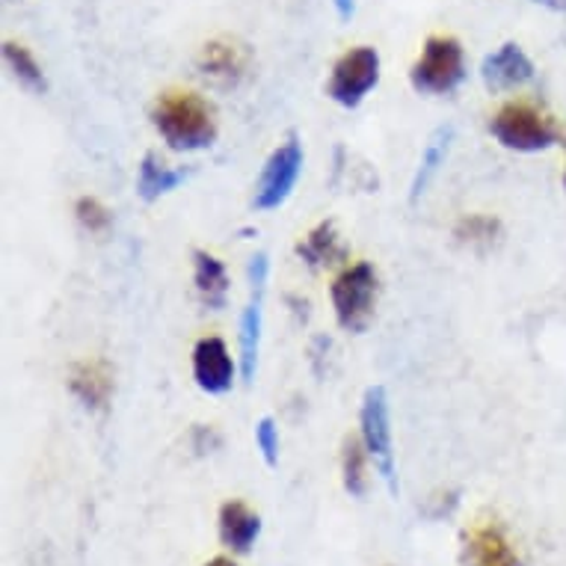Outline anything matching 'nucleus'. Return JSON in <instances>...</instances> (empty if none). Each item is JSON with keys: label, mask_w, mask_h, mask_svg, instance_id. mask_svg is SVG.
<instances>
[{"label": "nucleus", "mask_w": 566, "mask_h": 566, "mask_svg": "<svg viewBox=\"0 0 566 566\" xmlns=\"http://www.w3.org/2000/svg\"><path fill=\"white\" fill-rule=\"evenodd\" d=\"M151 125L172 151L211 149L217 139V119L202 95L169 90L151 107Z\"/></svg>", "instance_id": "f257e3e1"}, {"label": "nucleus", "mask_w": 566, "mask_h": 566, "mask_svg": "<svg viewBox=\"0 0 566 566\" xmlns=\"http://www.w3.org/2000/svg\"><path fill=\"white\" fill-rule=\"evenodd\" d=\"M490 134L502 149L516 151V155H539V151L555 149L564 139L555 116H548L543 107L534 102H522V98L502 104L495 111L490 119Z\"/></svg>", "instance_id": "f03ea898"}, {"label": "nucleus", "mask_w": 566, "mask_h": 566, "mask_svg": "<svg viewBox=\"0 0 566 566\" xmlns=\"http://www.w3.org/2000/svg\"><path fill=\"white\" fill-rule=\"evenodd\" d=\"M463 81L465 54L454 36H430L409 69V84L418 95H451Z\"/></svg>", "instance_id": "7ed1b4c3"}, {"label": "nucleus", "mask_w": 566, "mask_h": 566, "mask_svg": "<svg viewBox=\"0 0 566 566\" xmlns=\"http://www.w3.org/2000/svg\"><path fill=\"white\" fill-rule=\"evenodd\" d=\"M377 270L368 261H356L333 279V297L335 321L342 326L344 333L359 335L368 329L374 317V306H377Z\"/></svg>", "instance_id": "20e7f679"}, {"label": "nucleus", "mask_w": 566, "mask_h": 566, "mask_svg": "<svg viewBox=\"0 0 566 566\" xmlns=\"http://www.w3.org/2000/svg\"><path fill=\"white\" fill-rule=\"evenodd\" d=\"M359 437H363L368 457L386 481L391 495H398V465H395V446H391V416L389 395L382 386H371L365 391L359 409Z\"/></svg>", "instance_id": "39448f33"}, {"label": "nucleus", "mask_w": 566, "mask_h": 566, "mask_svg": "<svg viewBox=\"0 0 566 566\" xmlns=\"http://www.w3.org/2000/svg\"><path fill=\"white\" fill-rule=\"evenodd\" d=\"M303 164H306V155H303V143L297 137L279 143L261 167L255 193H252V208L264 214V211H276L289 202L300 181V172H303Z\"/></svg>", "instance_id": "423d86ee"}, {"label": "nucleus", "mask_w": 566, "mask_h": 566, "mask_svg": "<svg viewBox=\"0 0 566 566\" xmlns=\"http://www.w3.org/2000/svg\"><path fill=\"white\" fill-rule=\"evenodd\" d=\"M377 84H380V54H377V48L359 45L335 60L329 81H326V95L335 104L353 111L368 98Z\"/></svg>", "instance_id": "0eeeda50"}, {"label": "nucleus", "mask_w": 566, "mask_h": 566, "mask_svg": "<svg viewBox=\"0 0 566 566\" xmlns=\"http://www.w3.org/2000/svg\"><path fill=\"white\" fill-rule=\"evenodd\" d=\"M537 77V65L516 42H504L492 54L483 56L481 81L490 93H511L522 90Z\"/></svg>", "instance_id": "6e6552de"}, {"label": "nucleus", "mask_w": 566, "mask_h": 566, "mask_svg": "<svg viewBox=\"0 0 566 566\" xmlns=\"http://www.w3.org/2000/svg\"><path fill=\"white\" fill-rule=\"evenodd\" d=\"M193 380L205 395H226L234 386L238 365L232 359V350L223 338L205 335L193 347Z\"/></svg>", "instance_id": "1a4fd4ad"}, {"label": "nucleus", "mask_w": 566, "mask_h": 566, "mask_svg": "<svg viewBox=\"0 0 566 566\" xmlns=\"http://www.w3.org/2000/svg\"><path fill=\"white\" fill-rule=\"evenodd\" d=\"M463 566H525L499 522H478L463 534Z\"/></svg>", "instance_id": "9d476101"}, {"label": "nucleus", "mask_w": 566, "mask_h": 566, "mask_svg": "<svg viewBox=\"0 0 566 566\" xmlns=\"http://www.w3.org/2000/svg\"><path fill=\"white\" fill-rule=\"evenodd\" d=\"M250 54L229 39H214L199 54V72L220 86H238L247 77Z\"/></svg>", "instance_id": "9b49d317"}, {"label": "nucleus", "mask_w": 566, "mask_h": 566, "mask_svg": "<svg viewBox=\"0 0 566 566\" xmlns=\"http://www.w3.org/2000/svg\"><path fill=\"white\" fill-rule=\"evenodd\" d=\"M69 389L86 409H104L113 395V371L104 359H84L72 365Z\"/></svg>", "instance_id": "f8f14e48"}, {"label": "nucleus", "mask_w": 566, "mask_h": 566, "mask_svg": "<svg viewBox=\"0 0 566 566\" xmlns=\"http://www.w3.org/2000/svg\"><path fill=\"white\" fill-rule=\"evenodd\" d=\"M261 534V516L243 502H226L220 507V539L234 555H247Z\"/></svg>", "instance_id": "ddd939ff"}, {"label": "nucleus", "mask_w": 566, "mask_h": 566, "mask_svg": "<svg viewBox=\"0 0 566 566\" xmlns=\"http://www.w3.org/2000/svg\"><path fill=\"white\" fill-rule=\"evenodd\" d=\"M193 285L196 294L208 308H223L229 300V273L217 255L205 250L193 252Z\"/></svg>", "instance_id": "4468645a"}, {"label": "nucleus", "mask_w": 566, "mask_h": 566, "mask_svg": "<svg viewBox=\"0 0 566 566\" xmlns=\"http://www.w3.org/2000/svg\"><path fill=\"white\" fill-rule=\"evenodd\" d=\"M297 255L306 261L308 268H335V264H342L347 259V247L342 243L338 232H335V223L324 220V223H317L312 232L297 243Z\"/></svg>", "instance_id": "2eb2a0df"}, {"label": "nucleus", "mask_w": 566, "mask_h": 566, "mask_svg": "<svg viewBox=\"0 0 566 566\" xmlns=\"http://www.w3.org/2000/svg\"><path fill=\"white\" fill-rule=\"evenodd\" d=\"M252 289V297L241 315V377L243 382L255 380V368H259V350H261V303H264V291Z\"/></svg>", "instance_id": "dca6fc26"}, {"label": "nucleus", "mask_w": 566, "mask_h": 566, "mask_svg": "<svg viewBox=\"0 0 566 566\" xmlns=\"http://www.w3.org/2000/svg\"><path fill=\"white\" fill-rule=\"evenodd\" d=\"M181 181H185V169L167 167L155 151H149L146 158L139 160L137 193L143 202H158L160 196L172 193Z\"/></svg>", "instance_id": "f3484780"}, {"label": "nucleus", "mask_w": 566, "mask_h": 566, "mask_svg": "<svg viewBox=\"0 0 566 566\" xmlns=\"http://www.w3.org/2000/svg\"><path fill=\"white\" fill-rule=\"evenodd\" d=\"M451 143H454V128L433 130V137L428 139V146L421 151V160H418L416 176H412V187H409V199H412V202H418V199L424 196L430 181L439 176V169L446 167Z\"/></svg>", "instance_id": "a211bd4d"}, {"label": "nucleus", "mask_w": 566, "mask_h": 566, "mask_svg": "<svg viewBox=\"0 0 566 566\" xmlns=\"http://www.w3.org/2000/svg\"><path fill=\"white\" fill-rule=\"evenodd\" d=\"M342 478L344 490L363 499L368 492V448L363 437H347L342 446Z\"/></svg>", "instance_id": "6ab92c4d"}, {"label": "nucleus", "mask_w": 566, "mask_h": 566, "mask_svg": "<svg viewBox=\"0 0 566 566\" xmlns=\"http://www.w3.org/2000/svg\"><path fill=\"white\" fill-rule=\"evenodd\" d=\"M3 63L21 86H28L33 93H45V72L28 48L19 45V42H3Z\"/></svg>", "instance_id": "aec40b11"}, {"label": "nucleus", "mask_w": 566, "mask_h": 566, "mask_svg": "<svg viewBox=\"0 0 566 566\" xmlns=\"http://www.w3.org/2000/svg\"><path fill=\"white\" fill-rule=\"evenodd\" d=\"M454 238L463 247H472V250H490L502 238V223L486 214H465L454 226Z\"/></svg>", "instance_id": "412c9836"}, {"label": "nucleus", "mask_w": 566, "mask_h": 566, "mask_svg": "<svg viewBox=\"0 0 566 566\" xmlns=\"http://www.w3.org/2000/svg\"><path fill=\"white\" fill-rule=\"evenodd\" d=\"M75 217L86 232L102 234L111 229V211H107L98 199H93V196H81V199H77Z\"/></svg>", "instance_id": "4be33fe9"}, {"label": "nucleus", "mask_w": 566, "mask_h": 566, "mask_svg": "<svg viewBox=\"0 0 566 566\" xmlns=\"http://www.w3.org/2000/svg\"><path fill=\"white\" fill-rule=\"evenodd\" d=\"M255 446H259L264 463L273 469V465L279 463V428L270 416H264L259 424H255Z\"/></svg>", "instance_id": "5701e85b"}, {"label": "nucleus", "mask_w": 566, "mask_h": 566, "mask_svg": "<svg viewBox=\"0 0 566 566\" xmlns=\"http://www.w3.org/2000/svg\"><path fill=\"white\" fill-rule=\"evenodd\" d=\"M356 3H359V0H333V7H335V12H338V19L350 21L353 15H356Z\"/></svg>", "instance_id": "b1692460"}, {"label": "nucleus", "mask_w": 566, "mask_h": 566, "mask_svg": "<svg viewBox=\"0 0 566 566\" xmlns=\"http://www.w3.org/2000/svg\"><path fill=\"white\" fill-rule=\"evenodd\" d=\"M531 3L546 7V10H552V12H566V0H531Z\"/></svg>", "instance_id": "393cba45"}, {"label": "nucleus", "mask_w": 566, "mask_h": 566, "mask_svg": "<svg viewBox=\"0 0 566 566\" xmlns=\"http://www.w3.org/2000/svg\"><path fill=\"white\" fill-rule=\"evenodd\" d=\"M205 566H238L234 560H229V557H214V560H208Z\"/></svg>", "instance_id": "a878e982"}, {"label": "nucleus", "mask_w": 566, "mask_h": 566, "mask_svg": "<svg viewBox=\"0 0 566 566\" xmlns=\"http://www.w3.org/2000/svg\"><path fill=\"white\" fill-rule=\"evenodd\" d=\"M564 190H566V167H564Z\"/></svg>", "instance_id": "bb28decb"}]
</instances>
